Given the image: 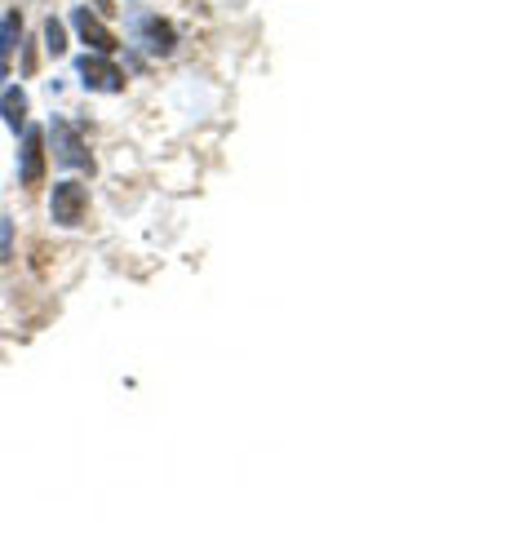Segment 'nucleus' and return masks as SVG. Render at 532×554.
Returning <instances> with one entry per match:
<instances>
[{"label": "nucleus", "mask_w": 532, "mask_h": 554, "mask_svg": "<svg viewBox=\"0 0 532 554\" xmlns=\"http://www.w3.org/2000/svg\"><path fill=\"white\" fill-rule=\"evenodd\" d=\"M76 209H80V191L76 187H63V196H58V213H63L67 222H76Z\"/></svg>", "instance_id": "1"}, {"label": "nucleus", "mask_w": 532, "mask_h": 554, "mask_svg": "<svg viewBox=\"0 0 532 554\" xmlns=\"http://www.w3.org/2000/svg\"><path fill=\"white\" fill-rule=\"evenodd\" d=\"M80 32H85V40H98V49H116V40L102 32L98 23H89V18H80Z\"/></svg>", "instance_id": "2"}]
</instances>
